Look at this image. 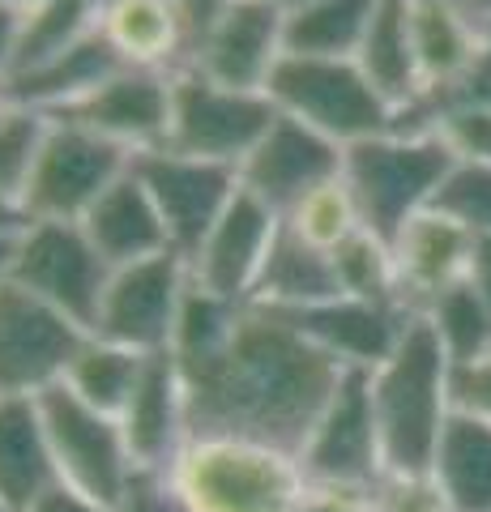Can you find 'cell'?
Masks as SVG:
<instances>
[{"label":"cell","instance_id":"6da1fadb","mask_svg":"<svg viewBox=\"0 0 491 512\" xmlns=\"http://www.w3.org/2000/svg\"><path fill=\"white\" fill-rule=\"evenodd\" d=\"M180 376L188 436L257 440L299 457L346 372L282 312L248 303L223 355Z\"/></svg>","mask_w":491,"mask_h":512},{"label":"cell","instance_id":"7a4b0ae2","mask_svg":"<svg viewBox=\"0 0 491 512\" xmlns=\"http://www.w3.org/2000/svg\"><path fill=\"white\" fill-rule=\"evenodd\" d=\"M385 474H432L440 431L453 419V363L432 320L410 312L393 355L368 372Z\"/></svg>","mask_w":491,"mask_h":512},{"label":"cell","instance_id":"3957f363","mask_svg":"<svg viewBox=\"0 0 491 512\" xmlns=\"http://www.w3.org/2000/svg\"><path fill=\"white\" fill-rule=\"evenodd\" d=\"M167 478L193 512H299L308 491L295 453L235 436H188Z\"/></svg>","mask_w":491,"mask_h":512},{"label":"cell","instance_id":"277c9868","mask_svg":"<svg viewBox=\"0 0 491 512\" xmlns=\"http://www.w3.org/2000/svg\"><path fill=\"white\" fill-rule=\"evenodd\" d=\"M449 167L453 154L440 146L436 133H427V128H389L380 137L346 146L342 180L355 197L363 231L393 244L406 222L432 205Z\"/></svg>","mask_w":491,"mask_h":512},{"label":"cell","instance_id":"5b68a950","mask_svg":"<svg viewBox=\"0 0 491 512\" xmlns=\"http://www.w3.org/2000/svg\"><path fill=\"white\" fill-rule=\"evenodd\" d=\"M265 94L274 107L291 120H304L316 133H325L338 146H355L389 133L398 116L393 107L372 90L355 60H329V56H287L274 64Z\"/></svg>","mask_w":491,"mask_h":512},{"label":"cell","instance_id":"8992f818","mask_svg":"<svg viewBox=\"0 0 491 512\" xmlns=\"http://www.w3.org/2000/svg\"><path fill=\"white\" fill-rule=\"evenodd\" d=\"M278 120V107L261 90H227L197 69H171V128L167 150L223 163L240 171L244 158Z\"/></svg>","mask_w":491,"mask_h":512},{"label":"cell","instance_id":"52a82bcc","mask_svg":"<svg viewBox=\"0 0 491 512\" xmlns=\"http://www.w3.org/2000/svg\"><path fill=\"white\" fill-rule=\"evenodd\" d=\"M39 419L56 483L82 491L86 500L103 508H116L124 487L137 474L120 423L77 402L65 384H52V389L39 393Z\"/></svg>","mask_w":491,"mask_h":512},{"label":"cell","instance_id":"ba28073f","mask_svg":"<svg viewBox=\"0 0 491 512\" xmlns=\"http://www.w3.org/2000/svg\"><path fill=\"white\" fill-rule=\"evenodd\" d=\"M129 163L133 154L116 141L47 116V133L22 188V210L30 222H82V214L129 171Z\"/></svg>","mask_w":491,"mask_h":512},{"label":"cell","instance_id":"9c48e42d","mask_svg":"<svg viewBox=\"0 0 491 512\" xmlns=\"http://www.w3.org/2000/svg\"><path fill=\"white\" fill-rule=\"evenodd\" d=\"M107 278H112V265L94 252L82 222H26V231L18 235L9 282L69 316L77 329L94 333Z\"/></svg>","mask_w":491,"mask_h":512},{"label":"cell","instance_id":"30bf717a","mask_svg":"<svg viewBox=\"0 0 491 512\" xmlns=\"http://www.w3.org/2000/svg\"><path fill=\"white\" fill-rule=\"evenodd\" d=\"M184 286L188 261L176 248L158 252L150 261L112 269L99 303V320H94V338L137 350V355H163V350H171Z\"/></svg>","mask_w":491,"mask_h":512},{"label":"cell","instance_id":"8fae6325","mask_svg":"<svg viewBox=\"0 0 491 512\" xmlns=\"http://www.w3.org/2000/svg\"><path fill=\"white\" fill-rule=\"evenodd\" d=\"M133 175L146 184L150 201L163 227L171 235L184 261H193L197 248L205 244V235L214 231V222L223 218L227 201L240 188V171L223 163H201L176 150H141L133 154Z\"/></svg>","mask_w":491,"mask_h":512},{"label":"cell","instance_id":"7c38bea8","mask_svg":"<svg viewBox=\"0 0 491 512\" xmlns=\"http://www.w3.org/2000/svg\"><path fill=\"white\" fill-rule=\"evenodd\" d=\"M90 338L18 282H0V397H39Z\"/></svg>","mask_w":491,"mask_h":512},{"label":"cell","instance_id":"4fadbf2b","mask_svg":"<svg viewBox=\"0 0 491 512\" xmlns=\"http://www.w3.org/2000/svg\"><path fill=\"white\" fill-rule=\"evenodd\" d=\"M299 466L308 483H338V487H376L385 478L380 457V431L372 414L368 372H346L342 384L312 423Z\"/></svg>","mask_w":491,"mask_h":512},{"label":"cell","instance_id":"5bb4252c","mask_svg":"<svg viewBox=\"0 0 491 512\" xmlns=\"http://www.w3.org/2000/svg\"><path fill=\"white\" fill-rule=\"evenodd\" d=\"M342 163H346V146L316 133L304 120H291L278 111L269 133L257 141V150L240 163V184L252 197H261L269 210L287 218L308 192L338 180Z\"/></svg>","mask_w":491,"mask_h":512},{"label":"cell","instance_id":"9a60e30c","mask_svg":"<svg viewBox=\"0 0 491 512\" xmlns=\"http://www.w3.org/2000/svg\"><path fill=\"white\" fill-rule=\"evenodd\" d=\"M52 120H65L86 128L94 137H107L124 146L129 154L141 150H163L167 128H171V73L158 69H120L94 86L77 103L47 111Z\"/></svg>","mask_w":491,"mask_h":512},{"label":"cell","instance_id":"2e32d148","mask_svg":"<svg viewBox=\"0 0 491 512\" xmlns=\"http://www.w3.org/2000/svg\"><path fill=\"white\" fill-rule=\"evenodd\" d=\"M278 231H282V214L269 210L261 197H252L240 184L235 197L227 201L223 218L214 222V231L205 235V244L197 248L193 261H188V274H193V282L205 286V291L248 303Z\"/></svg>","mask_w":491,"mask_h":512},{"label":"cell","instance_id":"e0dca14e","mask_svg":"<svg viewBox=\"0 0 491 512\" xmlns=\"http://www.w3.org/2000/svg\"><path fill=\"white\" fill-rule=\"evenodd\" d=\"M282 30L287 13L269 0H235V5L214 22V30L201 39V47L188 56V69L227 86V90H261L269 86V73L282 60Z\"/></svg>","mask_w":491,"mask_h":512},{"label":"cell","instance_id":"ac0fdd59","mask_svg":"<svg viewBox=\"0 0 491 512\" xmlns=\"http://www.w3.org/2000/svg\"><path fill=\"white\" fill-rule=\"evenodd\" d=\"M304 338L325 350L342 372H376L393 355L410 312L398 303H372V299H325L299 312H282Z\"/></svg>","mask_w":491,"mask_h":512},{"label":"cell","instance_id":"d6986e66","mask_svg":"<svg viewBox=\"0 0 491 512\" xmlns=\"http://www.w3.org/2000/svg\"><path fill=\"white\" fill-rule=\"evenodd\" d=\"M120 431L137 470H171L188 444V410H184V376L171 350L146 355L129 406L120 410Z\"/></svg>","mask_w":491,"mask_h":512},{"label":"cell","instance_id":"ffe728a7","mask_svg":"<svg viewBox=\"0 0 491 512\" xmlns=\"http://www.w3.org/2000/svg\"><path fill=\"white\" fill-rule=\"evenodd\" d=\"M393 265H398V295L406 312H423L440 291L457 286L470 274L474 235L440 210H419L393 239Z\"/></svg>","mask_w":491,"mask_h":512},{"label":"cell","instance_id":"44dd1931","mask_svg":"<svg viewBox=\"0 0 491 512\" xmlns=\"http://www.w3.org/2000/svg\"><path fill=\"white\" fill-rule=\"evenodd\" d=\"M82 231L112 269L150 261L158 252H171V235L158 218L146 184L133 175V163L120 180L103 192L99 201L82 214Z\"/></svg>","mask_w":491,"mask_h":512},{"label":"cell","instance_id":"7402d4cb","mask_svg":"<svg viewBox=\"0 0 491 512\" xmlns=\"http://www.w3.org/2000/svg\"><path fill=\"white\" fill-rule=\"evenodd\" d=\"M120 69H129L116 47L103 39V30H94L82 43L65 47L60 56L35 64V69H18V73H0L5 82V99L13 107H30V111H60L77 103L82 94H90L94 86H103L107 77H116Z\"/></svg>","mask_w":491,"mask_h":512},{"label":"cell","instance_id":"603a6c76","mask_svg":"<svg viewBox=\"0 0 491 512\" xmlns=\"http://www.w3.org/2000/svg\"><path fill=\"white\" fill-rule=\"evenodd\" d=\"M355 64L372 82V90L393 107V116H406L423 103L415 43H410V0H380Z\"/></svg>","mask_w":491,"mask_h":512},{"label":"cell","instance_id":"cb8c5ba5","mask_svg":"<svg viewBox=\"0 0 491 512\" xmlns=\"http://www.w3.org/2000/svg\"><path fill=\"white\" fill-rule=\"evenodd\" d=\"M410 43H415V64L423 99L440 94L483 43V26L462 0H410Z\"/></svg>","mask_w":491,"mask_h":512},{"label":"cell","instance_id":"d4e9b609","mask_svg":"<svg viewBox=\"0 0 491 512\" xmlns=\"http://www.w3.org/2000/svg\"><path fill=\"white\" fill-rule=\"evenodd\" d=\"M99 30L129 69L171 73L184 64V22L176 0H107Z\"/></svg>","mask_w":491,"mask_h":512},{"label":"cell","instance_id":"484cf974","mask_svg":"<svg viewBox=\"0 0 491 512\" xmlns=\"http://www.w3.org/2000/svg\"><path fill=\"white\" fill-rule=\"evenodd\" d=\"M338 295L342 291H338V274H334V256L304 244V239L282 222L248 303L252 308H269V312H299V308H312V303H325Z\"/></svg>","mask_w":491,"mask_h":512},{"label":"cell","instance_id":"4316f807","mask_svg":"<svg viewBox=\"0 0 491 512\" xmlns=\"http://www.w3.org/2000/svg\"><path fill=\"white\" fill-rule=\"evenodd\" d=\"M52 483L39 397H0V504L26 512Z\"/></svg>","mask_w":491,"mask_h":512},{"label":"cell","instance_id":"83f0119b","mask_svg":"<svg viewBox=\"0 0 491 512\" xmlns=\"http://www.w3.org/2000/svg\"><path fill=\"white\" fill-rule=\"evenodd\" d=\"M432 483L449 512H491V423L453 410L432 457Z\"/></svg>","mask_w":491,"mask_h":512},{"label":"cell","instance_id":"f1b7e54d","mask_svg":"<svg viewBox=\"0 0 491 512\" xmlns=\"http://www.w3.org/2000/svg\"><path fill=\"white\" fill-rule=\"evenodd\" d=\"M141 367H146V355L124 350L116 342H103L90 333V338L77 346V355L69 359L60 384H65L77 402H86L90 410L107 414V419H120V410L129 406V397L137 389Z\"/></svg>","mask_w":491,"mask_h":512},{"label":"cell","instance_id":"f546056e","mask_svg":"<svg viewBox=\"0 0 491 512\" xmlns=\"http://www.w3.org/2000/svg\"><path fill=\"white\" fill-rule=\"evenodd\" d=\"M376 5L380 0H312V5L287 13L282 47H287V56L355 60Z\"/></svg>","mask_w":491,"mask_h":512},{"label":"cell","instance_id":"4dcf8cb0","mask_svg":"<svg viewBox=\"0 0 491 512\" xmlns=\"http://www.w3.org/2000/svg\"><path fill=\"white\" fill-rule=\"evenodd\" d=\"M248 303L223 299L214 291L193 282L188 274L184 299H180V316H176V333H171V355H176L180 367H201L218 359L227 350V342L235 338V325H240Z\"/></svg>","mask_w":491,"mask_h":512},{"label":"cell","instance_id":"1f68e13d","mask_svg":"<svg viewBox=\"0 0 491 512\" xmlns=\"http://www.w3.org/2000/svg\"><path fill=\"white\" fill-rule=\"evenodd\" d=\"M103 9H107V0H43L35 13H26L22 43H18V56H13L9 73L35 69V64L52 60L65 47L94 35L103 22Z\"/></svg>","mask_w":491,"mask_h":512},{"label":"cell","instance_id":"d6a6232c","mask_svg":"<svg viewBox=\"0 0 491 512\" xmlns=\"http://www.w3.org/2000/svg\"><path fill=\"white\" fill-rule=\"evenodd\" d=\"M423 316L432 320L436 338H440V346H445L453 367L479 363V359L491 355V312L466 278L457 286H449V291H440L423 308Z\"/></svg>","mask_w":491,"mask_h":512},{"label":"cell","instance_id":"836d02e7","mask_svg":"<svg viewBox=\"0 0 491 512\" xmlns=\"http://www.w3.org/2000/svg\"><path fill=\"white\" fill-rule=\"evenodd\" d=\"M334 256V274H338V291L346 299H372V303H398V265H393V248L372 231H355L351 239L329 252Z\"/></svg>","mask_w":491,"mask_h":512},{"label":"cell","instance_id":"e575fe53","mask_svg":"<svg viewBox=\"0 0 491 512\" xmlns=\"http://www.w3.org/2000/svg\"><path fill=\"white\" fill-rule=\"evenodd\" d=\"M282 222H287L304 244L321 248V252H334L342 239H351L363 227L359 210H355V197H351V188H346L342 175L338 180H329V184H321L316 192H308V197L299 201Z\"/></svg>","mask_w":491,"mask_h":512},{"label":"cell","instance_id":"d590c367","mask_svg":"<svg viewBox=\"0 0 491 512\" xmlns=\"http://www.w3.org/2000/svg\"><path fill=\"white\" fill-rule=\"evenodd\" d=\"M47 133V116L30 107H9L0 116V197L22 201V188L35 167L39 141Z\"/></svg>","mask_w":491,"mask_h":512},{"label":"cell","instance_id":"8d00e7d4","mask_svg":"<svg viewBox=\"0 0 491 512\" xmlns=\"http://www.w3.org/2000/svg\"><path fill=\"white\" fill-rule=\"evenodd\" d=\"M432 210L449 214L453 222L479 239V235H491V167L483 163H453L445 184L436 188L432 197Z\"/></svg>","mask_w":491,"mask_h":512},{"label":"cell","instance_id":"74e56055","mask_svg":"<svg viewBox=\"0 0 491 512\" xmlns=\"http://www.w3.org/2000/svg\"><path fill=\"white\" fill-rule=\"evenodd\" d=\"M415 128L436 133L440 146L453 154V163H483V167H491V111L440 107V111H427Z\"/></svg>","mask_w":491,"mask_h":512},{"label":"cell","instance_id":"f35d334b","mask_svg":"<svg viewBox=\"0 0 491 512\" xmlns=\"http://www.w3.org/2000/svg\"><path fill=\"white\" fill-rule=\"evenodd\" d=\"M440 107H479V111H491V39L487 35L479 43V52L470 56V64L453 77L445 90L427 94V99L415 111L398 116V124H393V128H415L427 116V111H440Z\"/></svg>","mask_w":491,"mask_h":512},{"label":"cell","instance_id":"ab89813d","mask_svg":"<svg viewBox=\"0 0 491 512\" xmlns=\"http://www.w3.org/2000/svg\"><path fill=\"white\" fill-rule=\"evenodd\" d=\"M372 512H449V504L436 491L432 474H419V478L385 474L372 487Z\"/></svg>","mask_w":491,"mask_h":512},{"label":"cell","instance_id":"60d3db41","mask_svg":"<svg viewBox=\"0 0 491 512\" xmlns=\"http://www.w3.org/2000/svg\"><path fill=\"white\" fill-rule=\"evenodd\" d=\"M112 512H193V508H188L180 500V491L171 487L167 470H137Z\"/></svg>","mask_w":491,"mask_h":512},{"label":"cell","instance_id":"b9f144b4","mask_svg":"<svg viewBox=\"0 0 491 512\" xmlns=\"http://www.w3.org/2000/svg\"><path fill=\"white\" fill-rule=\"evenodd\" d=\"M453 410L491 423V355L479 363L453 367Z\"/></svg>","mask_w":491,"mask_h":512},{"label":"cell","instance_id":"7bdbcfd3","mask_svg":"<svg viewBox=\"0 0 491 512\" xmlns=\"http://www.w3.org/2000/svg\"><path fill=\"white\" fill-rule=\"evenodd\" d=\"M299 512H372V487H338V483H308Z\"/></svg>","mask_w":491,"mask_h":512},{"label":"cell","instance_id":"ee69618b","mask_svg":"<svg viewBox=\"0 0 491 512\" xmlns=\"http://www.w3.org/2000/svg\"><path fill=\"white\" fill-rule=\"evenodd\" d=\"M235 5V0H176L180 22H184V64L201 47V39L214 30V22Z\"/></svg>","mask_w":491,"mask_h":512},{"label":"cell","instance_id":"f6af8a7d","mask_svg":"<svg viewBox=\"0 0 491 512\" xmlns=\"http://www.w3.org/2000/svg\"><path fill=\"white\" fill-rule=\"evenodd\" d=\"M26 512H112V508L86 500L82 491H73V487H65V483H52Z\"/></svg>","mask_w":491,"mask_h":512},{"label":"cell","instance_id":"bcb514c9","mask_svg":"<svg viewBox=\"0 0 491 512\" xmlns=\"http://www.w3.org/2000/svg\"><path fill=\"white\" fill-rule=\"evenodd\" d=\"M22 26H26V13H18L9 0H0V73H9L13 56H18Z\"/></svg>","mask_w":491,"mask_h":512},{"label":"cell","instance_id":"7dc6e473","mask_svg":"<svg viewBox=\"0 0 491 512\" xmlns=\"http://www.w3.org/2000/svg\"><path fill=\"white\" fill-rule=\"evenodd\" d=\"M466 282L474 286V291H479V299L487 303V312H491V235H479V239H474Z\"/></svg>","mask_w":491,"mask_h":512},{"label":"cell","instance_id":"c3c4849f","mask_svg":"<svg viewBox=\"0 0 491 512\" xmlns=\"http://www.w3.org/2000/svg\"><path fill=\"white\" fill-rule=\"evenodd\" d=\"M26 210H22V201H9V197H0V235H22L26 231Z\"/></svg>","mask_w":491,"mask_h":512},{"label":"cell","instance_id":"681fc988","mask_svg":"<svg viewBox=\"0 0 491 512\" xmlns=\"http://www.w3.org/2000/svg\"><path fill=\"white\" fill-rule=\"evenodd\" d=\"M13 252H18V235H0V282H9Z\"/></svg>","mask_w":491,"mask_h":512},{"label":"cell","instance_id":"f907efd6","mask_svg":"<svg viewBox=\"0 0 491 512\" xmlns=\"http://www.w3.org/2000/svg\"><path fill=\"white\" fill-rule=\"evenodd\" d=\"M462 5L474 13V22H479V26L491 18V0H462Z\"/></svg>","mask_w":491,"mask_h":512},{"label":"cell","instance_id":"816d5d0a","mask_svg":"<svg viewBox=\"0 0 491 512\" xmlns=\"http://www.w3.org/2000/svg\"><path fill=\"white\" fill-rule=\"evenodd\" d=\"M274 9H282V13H295V9H304V5H312V0H269Z\"/></svg>","mask_w":491,"mask_h":512},{"label":"cell","instance_id":"f5cc1de1","mask_svg":"<svg viewBox=\"0 0 491 512\" xmlns=\"http://www.w3.org/2000/svg\"><path fill=\"white\" fill-rule=\"evenodd\" d=\"M9 5H13V9H18V13H35V9L43 5V0H9Z\"/></svg>","mask_w":491,"mask_h":512},{"label":"cell","instance_id":"db71d44e","mask_svg":"<svg viewBox=\"0 0 491 512\" xmlns=\"http://www.w3.org/2000/svg\"><path fill=\"white\" fill-rule=\"evenodd\" d=\"M9 107H13V103L5 99V82H0V116H5V111H9Z\"/></svg>","mask_w":491,"mask_h":512},{"label":"cell","instance_id":"11a10c76","mask_svg":"<svg viewBox=\"0 0 491 512\" xmlns=\"http://www.w3.org/2000/svg\"><path fill=\"white\" fill-rule=\"evenodd\" d=\"M483 35H487V39H491V18H487V22H483Z\"/></svg>","mask_w":491,"mask_h":512},{"label":"cell","instance_id":"9f6ffc18","mask_svg":"<svg viewBox=\"0 0 491 512\" xmlns=\"http://www.w3.org/2000/svg\"><path fill=\"white\" fill-rule=\"evenodd\" d=\"M0 512H13V508H9V504H0Z\"/></svg>","mask_w":491,"mask_h":512}]
</instances>
